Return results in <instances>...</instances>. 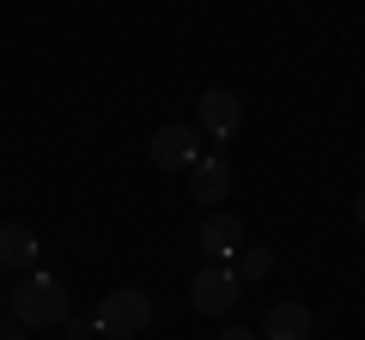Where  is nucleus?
Wrapping results in <instances>:
<instances>
[{
    "instance_id": "obj_15",
    "label": "nucleus",
    "mask_w": 365,
    "mask_h": 340,
    "mask_svg": "<svg viewBox=\"0 0 365 340\" xmlns=\"http://www.w3.org/2000/svg\"><path fill=\"white\" fill-rule=\"evenodd\" d=\"M0 304H6V292H0Z\"/></svg>"
},
{
    "instance_id": "obj_2",
    "label": "nucleus",
    "mask_w": 365,
    "mask_h": 340,
    "mask_svg": "<svg viewBox=\"0 0 365 340\" xmlns=\"http://www.w3.org/2000/svg\"><path fill=\"white\" fill-rule=\"evenodd\" d=\"M91 316H98V334L134 340V334H146V328H153V298H146V292H134V286H122V292H104Z\"/></svg>"
},
{
    "instance_id": "obj_14",
    "label": "nucleus",
    "mask_w": 365,
    "mask_h": 340,
    "mask_svg": "<svg viewBox=\"0 0 365 340\" xmlns=\"http://www.w3.org/2000/svg\"><path fill=\"white\" fill-rule=\"evenodd\" d=\"M353 219H359V225H365V188H359V201H353Z\"/></svg>"
},
{
    "instance_id": "obj_6",
    "label": "nucleus",
    "mask_w": 365,
    "mask_h": 340,
    "mask_svg": "<svg viewBox=\"0 0 365 340\" xmlns=\"http://www.w3.org/2000/svg\"><path fill=\"white\" fill-rule=\"evenodd\" d=\"M201 140H207L201 128H189V122H170V128L153 134V164H158V170H189V164L201 158Z\"/></svg>"
},
{
    "instance_id": "obj_5",
    "label": "nucleus",
    "mask_w": 365,
    "mask_h": 340,
    "mask_svg": "<svg viewBox=\"0 0 365 340\" xmlns=\"http://www.w3.org/2000/svg\"><path fill=\"white\" fill-rule=\"evenodd\" d=\"M207 140H232L237 128H244V97L232 92V85H213V92H201V122H195Z\"/></svg>"
},
{
    "instance_id": "obj_9",
    "label": "nucleus",
    "mask_w": 365,
    "mask_h": 340,
    "mask_svg": "<svg viewBox=\"0 0 365 340\" xmlns=\"http://www.w3.org/2000/svg\"><path fill=\"white\" fill-rule=\"evenodd\" d=\"M262 340H311V310L304 304H274L268 322H262Z\"/></svg>"
},
{
    "instance_id": "obj_11",
    "label": "nucleus",
    "mask_w": 365,
    "mask_h": 340,
    "mask_svg": "<svg viewBox=\"0 0 365 340\" xmlns=\"http://www.w3.org/2000/svg\"><path fill=\"white\" fill-rule=\"evenodd\" d=\"M61 334H67V340H91V334H98V316H67Z\"/></svg>"
},
{
    "instance_id": "obj_16",
    "label": "nucleus",
    "mask_w": 365,
    "mask_h": 340,
    "mask_svg": "<svg viewBox=\"0 0 365 340\" xmlns=\"http://www.w3.org/2000/svg\"><path fill=\"white\" fill-rule=\"evenodd\" d=\"M359 158H365V152H359Z\"/></svg>"
},
{
    "instance_id": "obj_13",
    "label": "nucleus",
    "mask_w": 365,
    "mask_h": 340,
    "mask_svg": "<svg viewBox=\"0 0 365 340\" xmlns=\"http://www.w3.org/2000/svg\"><path fill=\"white\" fill-rule=\"evenodd\" d=\"M213 340H262V334H250V328H225V334H213Z\"/></svg>"
},
{
    "instance_id": "obj_3",
    "label": "nucleus",
    "mask_w": 365,
    "mask_h": 340,
    "mask_svg": "<svg viewBox=\"0 0 365 340\" xmlns=\"http://www.w3.org/2000/svg\"><path fill=\"white\" fill-rule=\"evenodd\" d=\"M195 249L207 255V267H213V262L232 267L237 249H244V219H237V213H207V219H201V231H195Z\"/></svg>"
},
{
    "instance_id": "obj_4",
    "label": "nucleus",
    "mask_w": 365,
    "mask_h": 340,
    "mask_svg": "<svg viewBox=\"0 0 365 340\" xmlns=\"http://www.w3.org/2000/svg\"><path fill=\"white\" fill-rule=\"evenodd\" d=\"M237 298H244V280H237L232 267H220V262H213V267H201V274H195V286H189V304H195L201 316H225Z\"/></svg>"
},
{
    "instance_id": "obj_10",
    "label": "nucleus",
    "mask_w": 365,
    "mask_h": 340,
    "mask_svg": "<svg viewBox=\"0 0 365 340\" xmlns=\"http://www.w3.org/2000/svg\"><path fill=\"white\" fill-rule=\"evenodd\" d=\"M232 274L244 280V286H250V280H268L274 274V249H250L244 243V249H237V262H232Z\"/></svg>"
},
{
    "instance_id": "obj_12",
    "label": "nucleus",
    "mask_w": 365,
    "mask_h": 340,
    "mask_svg": "<svg viewBox=\"0 0 365 340\" xmlns=\"http://www.w3.org/2000/svg\"><path fill=\"white\" fill-rule=\"evenodd\" d=\"M0 340H31V328L25 322H0Z\"/></svg>"
},
{
    "instance_id": "obj_7",
    "label": "nucleus",
    "mask_w": 365,
    "mask_h": 340,
    "mask_svg": "<svg viewBox=\"0 0 365 340\" xmlns=\"http://www.w3.org/2000/svg\"><path fill=\"white\" fill-rule=\"evenodd\" d=\"M189 195H195L201 207H220V201L232 195V164H225L220 152H201L195 164H189Z\"/></svg>"
},
{
    "instance_id": "obj_1",
    "label": "nucleus",
    "mask_w": 365,
    "mask_h": 340,
    "mask_svg": "<svg viewBox=\"0 0 365 340\" xmlns=\"http://www.w3.org/2000/svg\"><path fill=\"white\" fill-rule=\"evenodd\" d=\"M6 304H13V322H25V328H61L67 316V292H61V280L55 274H43V267H31V274H19V286L6 292Z\"/></svg>"
},
{
    "instance_id": "obj_8",
    "label": "nucleus",
    "mask_w": 365,
    "mask_h": 340,
    "mask_svg": "<svg viewBox=\"0 0 365 340\" xmlns=\"http://www.w3.org/2000/svg\"><path fill=\"white\" fill-rule=\"evenodd\" d=\"M37 231H31V225H0V267H13V274H31V267H37Z\"/></svg>"
}]
</instances>
